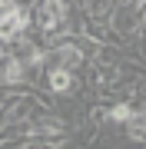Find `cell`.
Segmentation results:
<instances>
[{
    "label": "cell",
    "instance_id": "6da1fadb",
    "mask_svg": "<svg viewBox=\"0 0 146 149\" xmlns=\"http://www.w3.org/2000/svg\"><path fill=\"white\" fill-rule=\"evenodd\" d=\"M43 90L47 96H76L83 90V73H76V70H66L60 63H50L43 66Z\"/></svg>",
    "mask_w": 146,
    "mask_h": 149
},
{
    "label": "cell",
    "instance_id": "7a4b0ae2",
    "mask_svg": "<svg viewBox=\"0 0 146 149\" xmlns=\"http://www.w3.org/2000/svg\"><path fill=\"white\" fill-rule=\"evenodd\" d=\"M123 129H126V139H130L133 146L143 143V136H146V113H143V106H136V113L123 123Z\"/></svg>",
    "mask_w": 146,
    "mask_h": 149
},
{
    "label": "cell",
    "instance_id": "3957f363",
    "mask_svg": "<svg viewBox=\"0 0 146 149\" xmlns=\"http://www.w3.org/2000/svg\"><path fill=\"white\" fill-rule=\"evenodd\" d=\"M133 113H136V106L123 96V100H116V103H110V106H106V123H113V126H123V123L133 116Z\"/></svg>",
    "mask_w": 146,
    "mask_h": 149
}]
</instances>
